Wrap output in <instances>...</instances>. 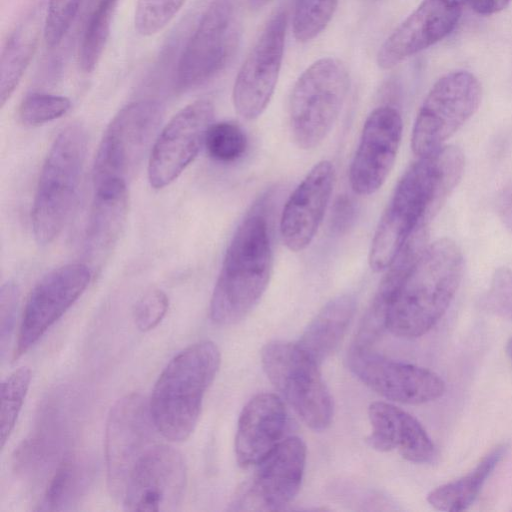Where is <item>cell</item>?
Wrapping results in <instances>:
<instances>
[{"instance_id": "7402d4cb", "label": "cell", "mask_w": 512, "mask_h": 512, "mask_svg": "<svg viewBox=\"0 0 512 512\" xmlns=\"http://www.w3.org/2000/svg\"><path fill=\"white\" fill-rule=\"evenodd\" d=\"M368 418L372 427L368 445L380 452L397 449L403 458L414 463L429 462L435 448L420 422L408 412L383 401L370 404Z\"/></svg>"}, {"instance_id": "b9f144b4", "label": "cell", "mask_w": 512, "mask_h": 512, "mask_svg": "<svg viewBox=\"0 0 512 512\" xmlns=\"http://www.w3.org/2000/svg\"><path fill=\"white\" fill-rule=\"evenodd\" d=\"M270 1H272V0H247L249 6L252 8H255V9L265 6Z\"/></svg>"}, {"instance_id": "ac0fdd59", "label": "cell", "mask_w": 512, "mask_h": 512, "mask_svg": "<svg viewBox=\"0 0 512 512\" xmlns=\"http://www.w3.org/2000/svg\"><path fill=\"white\" fill-rule=\"evenodd\" d=\"M403 123L393 107L374 109L362 128L349 168L352 190L362 196L378 191L390 174L399 150Z\"/></svg>"}, {"instance_id": "7c38bea8", "label": "cell", "mask_w": 512, "mask_h": 512, "mask_svg": "<svg viewBox=\"0 0 512 512\" xmlns=\"http://www.w3.org/2000/svg\"><path fill=\"white\" fill-rule=\"evenodd\" d=\"M214 119V106L196 100L177 112L156 137L148 160V180L162 189L176 180L204 146Z\"/></svg>"}, {"instance_id": "5bb4252c", "label": "cell", "mask_w": 512, "mask_h": 512, "mask_svg": "<svg viewBox=\"0 0 512 512\" xmlns=\"http://www.w3.org/2000/svg\"><path fill=\"white\" fill-rule=\"evenodd\" d=\"M347 363L360 381L393 402L423 404L438 399L445 391L444 381L433 371L388 359L370 347L352 345Z\"/></svg>"}, {"instance_id": "d4e9b609", "label": "cell", "mask_w": 512, "mask_h": 512, "mask_svg": "<svg viewBox=\"0 0 512 512\" xmlns=\"http://www.w3.org/2000/svg\"><path fill=\"white\" fill-rule=\"evenodd\" d=\"M356 302L352 295H339L327 302L310 321L297 345L317 364L339 346L352 321Z\"/></svg>"}, {"instance_id": "d590c367", "label": "cell", "mask_w": 512, "mask_h": 512, "mask_svg": "<svg viewBox=\"0 0 512 512\" xmlns=\"http://www.w3.org/2000/svg\"><path fill=\"white\" fill-rule=\"evenodd\" d=\"M168 307L169 299L165 292L157 288L147 290L134 305L136 327L143 332L154 329L164 318Z\"/></svg>"}, {"instance_id": "74e56055", "label": "cell", "mask_w": 512, "mask_h": 512, "mask_svg": "<svg viewBox=\"0 0 512 512\" xmlns=\"http://www.w3.org/2000/svg\"><path fill=\"white\" fill-rule=\"evenodd\" d=\"M18 300L19 290L14 283L7 282L2 285L0 292V341L2 354L13 332Z\"/></svg>"}, {"instance_id": "9a60e30c", "label": "cell", "mask_w": 512, "mask_h": 512, "mask_svg": "<svg viewBox=\"0 0 512 512\" xmlns=\"http://www.w3.org/2000/svg\"><path fill=\"white\" fill-rule=\"evenodd\" d=\"M184 459L171 446H151L134 465L122 495L128 511H174L186 488Z\"/></svg>"}, {"instance_id": "8992f818", "label": "cell", "mask_w": 512, "mask_h": 512, "mask_svg": "<svg viewBox=\"0 0 512 512\" xmlns=\"http://www.w3.org/2000/svg\"><path fill=\"white\" fill-rule=\"evenodd\" d=\"M241 35L239 1L211 0L180 54L175 69V88L191 90L216 77L233 59Z\"/></svg>"}, {"instance_id": "1f68e13d", "label": "cell", "mask_w": 512, "mask_h": 512, "mask_svg": "<svg viewBox=\"0 0 512 512\" xmlns=\"http://www.w3.org/2000/svg\"><path fill=\"white\" fill-rule=\"evenodd\" d=\"M338 0H297L293 15V34L300 42L310 41L328 25Z\"/></svg>"}, {"instance_id": "836d02e7", "label": "cell", "mask_w": 512, "mask_h": 512, "mask_svg": "<svg viewBox=\"0 0 512 512\" xmlns=\"http://www.w3.org/2000/svg\"><path fill=\"white\" fill-rule=\"evenodd\" d=\"M185 0H138L134 16L136 31L151 36L162 30L175 16Z\"/></svg>"}, {"instance_id": "4316f807", "label": "cell", "mask_w": 512, "mask_h": 512, "mask_svg": "<svg viewBox=\"0 0 512 512\" xmlns=\"http://www.w3.org/2000/svg\"><path fill=\"white\" fill-rule=\"evenodd\" d=\"M505 451L504 445L493 448L466 475L432 490L427 495L428 503L440 511L458 512L468 509L505 455Z\"/></svg>"}, {"instance_id": "7bdbcfd3", "label": "cell", "mask_w": 512, "mask_h": 512, "mask_svg": "<svg viewBox=\"0 0 512 512\" xmlns=\"http://www.w3.org/2000/svg\"><path fill=\"white\" fill-rule=\"evenodd\" d=\"M506 354L512 362V337H510L505 346Z\"/></svg>"}, {"instance_id": "ffe728a7", "label": "cell", "mask_w": 512, "mask_h": 512, "mask_svg": "<svg viewBox=\"0 0 512 512\" xmlns=\"http://www.w3.org/2000/svg\"><path fill=\"white\" fill-rule=\"evenodd\" d=\"M334 182L333 164L322 160L291 193L280 218V235L287 249L299 252L310 245L323 220Z\"/></svg>"}, {"instance_id": "d6986e66", "label": "cell", "mask_w": 512, "mask_h": 512, "mask_svg": "<svg viewBox=\"0 0 512 512\" xmlns=\"http://www.w3.org/2000/svg\"><path fill=\"white\" fill-rule=\"evenodd\" d=\"M464 5L466 0H422L379 48V67L390 69L445 38L456 27Z\"/></svg>"}, {"instance_id": "30bf717a", "label": "cell", "mask_w": 512, "mask_h": 512, "mask_svg": "<svg viewBox=\"0 0 512 512\" xmlns=\"http://www.w3.org/2000/svg\"><path fill=\"white\" fill-rule=\"evenodd\" d=\"M482 89L476 76L456 70L438 79L425 97L414 121L411 148L417 157L444 146L478 109Z\"/></svg>"}, {"instance_id": "9c48e42d", "label": "cell", "mask_w": 512, "mask_h": 512, "mask_svg": "<svg viewBox=\"0 0 512 512\" xmlns=\"http://www.w3.org/2000/svg\"><path fill=\"white\" fill-rule=\"evenodd\" d=\"M163 116L152 99L131 102L118 111L106 128L93 163V186L126 182L143 161Z\"/></svg>"}, {"instance_id": "7a4b0ae2", "label": "cell", "mask_w": 512, "mask_h": 512, "mask_svg": "<svg viewBox=\"0 0 512 512\" xmlns=\"http://www.w3.org/2000/svg\"><path fill=\"white\" fill-rule=\"evenodd\" d=\"M462 274L463 256L455 242L444 238L426 246L395 294L387 329L404 338L427 333L446 313Z\"/></svg>"}, {"instance_id": "6da1fadb", "label": "cell", "mask_w": 512, "mask_h": 512, "mask_svg": "<svg viewBox=\"0 0 512 512\" xmlns=\"http://www.w3.org/2000/svg\"><path fill=\"white\" fill-rule=\"evenodd\" d=\"M464 166L462 151L444 145L408 167L371 241L368 262L374 272L385 271L413 234L427 226L460 181Z\"/></svg>"}, {"instance_id": "484cf974", "label": "cell", "mask_w": 512, "mask_h": 512, "mask_svg": "<svg viewBox=\"0 0 512 512\" xmlns=\"http://www.w3.org/2000/svg\"><path fill=\"white\" fill-rule=\"evenodd\" d=\"M46 10L34 7L15 27L2 50L0 62V103L4 106L22 79L44 32Z\"/></svg>"}, {"instance_id": "3957f363", "label": "cell", "mask_w": 512, "mask_h": 512, "mask_svg": "<svg viewBox=\"0 0 512 512\" xmlns=\"http://www.w3.org/2000/svg\"><path fill=\"white\" fill-rule=\"evenodd\" d=\"M272 247L266 218L247 215L227 247L210 301V317L219 325H232L254 308L272 273Z\"/></svg>"}, {"instance_id": "603a6c76", "label": "cell", "mask_w": 512, "mask_h": 512, "mask_svg": "<svg viewBox=\"0 0 512 512\" xmlns=\"http://www.w3.org/2000/svg\"><path fill=\"white\" fill-rule=\"evenodd\" d=\"M127 183L108 181L94 186V196L84 237V255L91 267L108 258L128 215Z\"/></svg>"}, {"instance_id": "5b68a950", "label": "cell", "mask_w": 512, "mask_h": 512, "mask_svg": "<svg viewBox=\"0 0 512 512\" xmlns=\"http://www.w3.org/2000/svg\"><path fill=\"white\" fill-rule=\"evenodd\" d=\"M87 132L70 124L53 141L40 171L31 209L34 238L53 242L63 230L75 203L87 151Z\"/></svg>"}, {"instance_id": "e0dca14e", "label": "cell", "mask_w": 512, "mask_h": 512, "mask_svg": "<svg viewBox=\"0 0 512 512\" xmlns=\"http://www.w3.org/2000/svg\"><path fill=\"white\" fill-rule=\"evenodd\" d=\"M91 268L70 263L47 273L32 289L22 317L16 356L30 349L87 288Z\"/></svg>"}, {"instance_id": "ab89813d", "label": "cell", "mask_w": 512, "mask_h": 512, "mask_svg": "<svg viewBox=\"0 0 512 512\" xmlns=\"http://www.w3.org/2000/svg\"><path fill=\"white\" fill-rule=\"evenodd\" d=\"M497 210L502 222L512 233V182L505 185L500 191L497 199Z\"/></svg>"}, {"instance_id": "60d3db41", "label": "cell", "mask_w": 512, "mask_h": 512, "mask_svg": "<svg viewBox=\"0 0 512 512\" xmlns=\"http://www.w3.org/2000/svg\"><path fill=\"white\" fill-rule=\"evenodd\" d=\"M512 0H466V4L477 14L488 16L501 12Z\"/></svg>"}, {"instance_id": "cb8c5ba5", "label": "cell", "mask_w": 512, "mask_h": 512, "mask_svg": "<svg viewBox=\"0 0 512 512\" xmlns=\"http://www.w3.org/2000/svg\"><path fill=\"white\" fill-rule=\"evenodd\" d=\"M425 238L423 234L413 235L385 270L386 274L363 317L353 345L370 347L387 329V317L395 294L409 269L425 249Z\"/></svg>"}, {"instance_id": "52a82bcc", "label": "cell", "mask_w": 512, "mask_h": 512, "mask_svg": "<svg viewBox=\"0 0 512 512\" xmlns=\"http://www.w3.org/2000/svg\"><path fill=\"white\" fill-rule=\"evenodd\" d=\"M349 73L339 59L311 64L296 81L289 106L292 137L298 147H317L331 131L349 90Z\"/></svg>"}, {"instance_id": "2e32d148", "label": "cell", "mask_w": 512, "mask_h": 512, "mask_svg": "<svg viewBox=\"0 0 512 512\" xmlns=\"http://www.w3.org/2000/svg\"><path fill=\"white\" fill-rule=\"evenodd\" d=\"M306 463V446L295 436L282 439L256 465L255 474L234 499L236 510H281L298 494Z\"/></svg>"}, {"instance_id": "d6a6232c", "label": "cell", "mask_w": 512, "mask_h": 512, "mask_svg": "<svg viewBox=\"0 0 512 512\" xmlns=\"http://www.w3.org/2000/svg\"><path fill=\"white\" fill-rule=\"evenodd\" d=\"M70 108L65 96L35 92L22 100L18 114L24 124L35 126L61 118Z\"/></svg>"}, {"instance_id": "4fadbf2b", "label": "cell", "mask_w": 512, "mask_h": 512, "mask_svg": "<svg viewBox=\"0 0 512 512\" xmlns=\"http://www.w3.org/2000/svg\"><path fill=\"white\" fill-rule=\"evenodd\" d=\"M287 18L276 12L244 60L234 82L236 112L246 120L258 118L274 93L283 59Z\"/></svg>"}, {"instance_id": "ba28073f", "label": "cell", "mask_w": 512, "mask_h": 512, "mask_svg": "<svg viewBox=\"0 0 512 512\" xmlns=\"http://www.w3.org/2000/svg\"><path fill=\"white\" fill-rule=\"evenodd\" d=\"M263 370L306 426L327 429L333 418L332 396L321 376L319 364L297 343L274 340L261 351Z\"/></svg>"}, {"instance_id": "f546056e", "label": "cell", "mask_w": 512, "mask_h": 512, "mask_svg": "<svg viewBox=\"0 0 512 512\" xmlns=\"http://www.w3.org/2000/svg\"><path fill=\"white\" fill-rule=\"evenodd\" d=\"M31 381V372L21 367L12 372L1 384L0 432L3 448L12 433Z\"/></svg>"}, {"instance_id": "8d00e7d4", "label": "cell", "mask_w": 512, "mask_h": 512, "mask_svg": "<svg viewBox=\"0 0 512 512\" xmlns=\"http://www.w3.org/2000/svg\"><path fill=\"white\" fill-rule=\"evenodd\" d=\"M484 306L492 313L512 321V270L498 269L484 297Z\"/></svg>"}, {"instance_id": "e575fe53", "label": "cell", "mask_w": 512, "mask_h": 512, "mask_svg": "<svg viewBox=\"0 0 512 512\" xmlns=\"http://www.w3.org/2000/svg\"><path fill=\"white\" fill-rule=\"evenodd\" d=\"M82 0H48L44 39L50 48L57 46L68 32Z\"/></svg>"}, {"instance_id": "83f0119b", "label": "cell", "mask_w": 512, "mask_h": 512, "mask_svg": "<svg viewBox=\"0 0 512 512\" xmlns=\"http://www.w3.org/2000/svg\"><path fill=\"white\" fill-rule=\"evenodd\" d=\"M87 469L75 457H66L57 467L43 496L40 510L68 509L85 489Z\"/></svg>"}, {"instance_id": "8fae6325", "label": "cell", "mask_w": 512, "mask_h": 512, "mask_svg": "<svg viewBox=\"0 0 512 512\" xmlns=\"http://www.w3.org/2000/svg\"><path fill=\"white\" fill-rule=\"evenodd\" d=\"M156 429L149 402L137 393L119 399L109 412L105 429L107 486L121 499L128 477L151 445Z\"/></svg>"}, {"instance_id": "f1b7e54d", "label": "cell", "mask_w": 512, "mask_h": 512, "mask_svg": "<svg viewBox=\"0 0 512 512\" xmlns=\"http://www.w3.org/2000/svg\"><path fill=\"white\" fill-rule=\"evenodd\" d=\"M119 0H98L87 21L79 47V66L91 73L97 66L109 38Z\"/></svg>"}, {"instance_id": "f35d334b", "label": "cell", "mask_w": 512, "mask_h": 512, "mask_svg": "<svg viewBox=\"0 0 512 512\" xmlns=\"http://www.w3.org/2000/svg\"><path fill=\"white\" fill-rule=\"evenodd\" d=\"M353 212L352 202L346 197H341L334 206L333 227L338 231L346 229L353 217Z\"/></svg>"}, {"instance_id": "277c9868", "label": "cell", "mask_w": 512, "mask_h": 512, "mask_svg": "<svg viewBox=\"0 0 512 512\" xmlns=\"http://www.w3.org/2000/svg\"><path fill=\"white\" fill-rule=\"evenodd\" d=\"M220 362L216 344L201 341L183 349L164 368L149 401L156 430L164 438L178 442L191 435Z\"/></svg>"}, {"instance_id": "44dd1931", "label": "cell", "mask_w": 512, "mask_h": 512, "mask_svg": "<svg viewBox=\"0 0 512 512\" xmlns=\"http://www.w3.org/2000/svg\"><path fill=\"white\" fill-rule=\"evenodd\" d=\"M286 410L281 398L260 393L243 407L235 436V455L243 468L256 466L282 440Z\"/></svg>"}, {"instance_id": "4dcf8cb0", "label": "cell", "mask_w": 512, "mask_h": 512, "mask_svg": "<svg viewBox=\"0 0 512 512\" xmlns=\"http://www.w3.org/2000/svg\"><path fill=\"white\" fill-rule=\"evenodd\" d=\"M204 146L215 161L231 163L241 158L247 149V137L242 128L232 121L212 123Z\"/></svg>"}]
</instances>
